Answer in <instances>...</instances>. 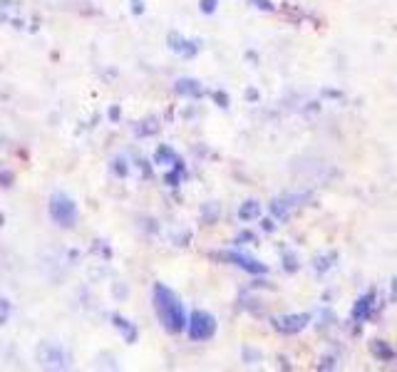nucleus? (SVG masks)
Segmentation results:
<instances>
[]
</instances>
